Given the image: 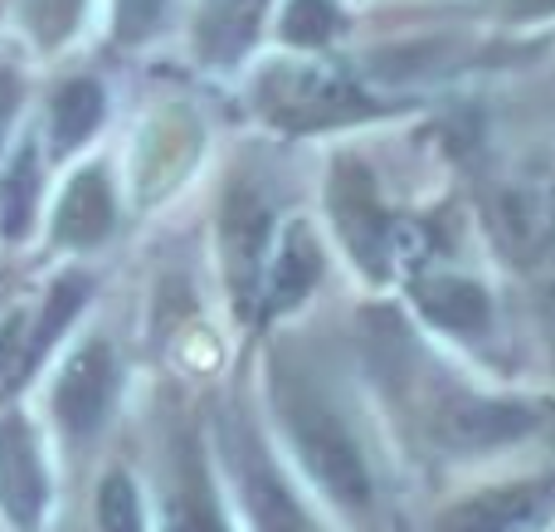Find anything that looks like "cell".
<instances>
[{
  "label": "cell",
  "mask_w": 555,
  "mask_h": 532,
  "mask_svg": "<svg viewBox=\"0 0 555 532\" xmlns=\"http://www.w3.org/2000/svg\"><path fill=\"white\" fill-rule=\"evenodd\" d=\"M531 426V416L527 410H517V406H463V410H453V440L459 445H498V440H507V435H521V430Z\"/></svg>",
  "instance_id": "e0dca14e"
},
{
  "label": "cell",
  "mask_w": 555,
  "mask_h": 532,
  "mask_svg": "<svg viewBox=\"0 0 555 532\" xmlns=\"http://www.w3.org/2000/svg\"><path fill=\"white\" fill-rule=\"evenodd\" d=\"M103 123V88L93 78H68L64 88L49 103V137H54V152H74L78 142L98 132Z\"/></svg>",
  "instance_id": "7c38bea8"
},
{
  "label": "cell",
  "mask_w": 555,
  "mask_h": 532,
  "mask_svg": "<svg viewBox=\"0 0 555 532\" xmlns=\"http://www.w3.org/2000/svg\"><path fill=\"white\" fill-rule=\"evenodd\" d=\"M171 532H230L220 514V498L210 489L205 465L185 449L181 455V479H176V498H171Z\"/></svg>",
  "instance_id": "4fadbf2b"
},
{
  "label": "cell",
  "mask_w": 555,
  "mask_h": 532,
  "mask_svg": "<svg viewBox=\"0 0 555 532\" xmlns=\"http://www.w3.org/2000/svg\"><path fill=\"white\" fill-rule=\"evenodd\" d=\"M259 235H263V211L249 195H240V205H230V230H224V240H230L234 289H240L244 299L254 293V279H259Z\"/></svg>",
  "instance_id": "2e32d148"
},
{
  "label": "cell",
  "mask_w": 555,
  "mask_h": 532,
  "mask_svg": "<svg viewBox=\"0 0 555 532\" xmlns=\"http://www.w3.org/2000/svg\"><path fill=\"white\" fill-rule=\"evenodd\" d=\"M117 391V362L107 342H88L83 352H74V362L64 367L54 387V416L64 420L68 435H93L103 426L107 406Z\"/></svg>",
  "instance_id": "8992f818"
},
{
  "label": "cell",
  "mask_w": 555,
  "mask_h": 532,
  "mask_svg": "<svg viewBox=\"0 0 555 532\" xmlns=\"http://www.w3.org/2000/svg\"><path fill=\"white\" fill-rule=\"evenodd\" d=\"M341 29V10L332 0H287L283 10V39L287 45H326V39Z\"/></svg>",
  "instance_id": "ac0fdd59"
},
{
  "label": "cell",
  "mask_w": 555,
  "mask_h": 532,
  "mask_svg": "<svg viewBox=\"0 0 555 532\" xmlns=\"http://www.w3.org/2000/svg\"><path fill=\"white\" fill-rule=\"evenodd\" d=\"M117 220V205H113V186H107L103 166H88L68 181L64 201H59V215H54V235L74 250H88L98 244Z\"/></svg>",
  "instance_id": "ba28073f"
},
{
  "label": "cell",
  "mask_w": 555,
  "mask_h": 532,
  "mask_svg": "<svg viewBox=\"0 0 555 532\" xmlns=\"http://www.w3.org/2000/svg\"><path fill=\"white\" fill-rule=\"evenodd\" d=\"M555 504V484H507L459 504L439 532H527Z\"/></svg>",
  "instance_id": "52a82bcc"
},
{
  "label": "cell",
  "mask_w": 555,
  "mask_h": 532,
  "mask_svg": "<svg viewBox=\"0 0 555 532\" xmlns=\"http://www.w3.org/2000/svg\"><path fill=\"white\" fill-rule=\"evenodd\" d=\"M83 299H88V279H78V274H68V279H59V283H54V293H49L44 313H39V328L29 332V342H25V357H20V371H15L20 381H25L29 371H35V362L44 357L49 347H54L59 328H64V322L74 318L78 308H83Z\"/></svg>",
  "instance_id": "9a60e30c"
},
{
  "label": "cell",
  "mask_w": 555,
  "mask_h": 532,
  "mask_svg": "<svg viewBox=\"0 0 555 532\" xmlns=\"http://www.w3.org/2000/svg\"><path fill=\"white\" fill-rule=\"evenodd\" d=\"M20 15H25V29H29L35 45L54 49L78 29L83 0H20Z\"/></svg>",
  "instance_id": "d6986e66"
},
{
  "label": "cell",
  "mask_w": 555,
  "mask_h": 532,
  "mask_svg": "<svg viewBox=\"0 0 555 532\" xmlns=\"http://www.w3.org/2000/svg\"><path fill=\"white\" fill-rule=\"evenodd\" d=\"M317 279H322V250H317L312 230L302 220H293L273 244L269 274H263V303L269 308H293L312 293Z\"/></svg>",
  "instance_id": "9c48e42d"
},
{
  "label": "cell",
  "mask_w": 555,
  "mask_h": 532,
  "mask_svg": "<svg viewBox=\"0 0 555 532\" xmlns=\"http://www.w3.org/2000/svg\"><path fill=\"white\" fill-rule=\"evenodd\" d=\"M507 15H517V20H537V15H555V0H507Z\"/></svg>",
  "instance_id": "603a6c76"
},
{
  "label": "cell",
  "mask_w": 555,
  "mask_h": 532,
  "mask_svg": "<svg viewBox=\"0 0 555 532\" xmlns=\"http://www.w3.org/2000/svg\"><path fill=\"white\" fill-rule=\"evenodd\" d=\"M273 396L278 416L287 426V440L302 455L307 474L346 508L371 504V474H365V455L356 445V435L346 430V420L336 416V406L297 371H273Z\"/></svg>",
  "instance_id": "6da1fadb"
},
{
  "label": "cell",
  "mask_w": 555,
  "mask_h": 532,
  "mask_svg": "<svg viewBox=\"0 0 555 532\" xmlns=\"http://www.w3.org/2000/svg\"><path fill=\"white\" fill-rule=\"evenodd\" d=\"M414 308L443 332H482L492 318V303L482 283L459 279V274H429L414 283Z\"/></svg>",
  "instance_id": "30bf717a"
},
{
  "label": "cell",
  "mask_w": 555,
  "mask_h": 532,
  "mask_svg": "<svg viewBox=\"0 0 555 532\" xmlns=\"http://www.w3.org/2000/svg\"><path fill=\"white\" fill-rule=\"evenodd\" d=\"M15 103H20V78L10 68H0V142H5V127L15 117Z\"/></svg>",
  "instance_id": "7402d4cb"
},
{
  "label": "cell",
  "mask_w": 555,
  "mask_h": 532,
  "mask_svg": "<svg viewBox=\"0 0 555 532\" xmlns=\"http://www.w3.org/2000/svg\"><path fill=\"white\" fill-rule=\"evenodd\" d=\"M259 107L273 117L278 127H332V123H351L365 113L361 93L351 84L317 64H283L269 68L259 78Z\"/></svg>",
  "instance_id": "3957f363"
},
{
  "label": "cell",
  "mask_w": 555,
  "mask_h": 532,
  "mask_svg": "<svg viewBox=\"0 0 555 532\" xmlns=\"http://www.w3.org/2000/svg\"><path fill=\"white\" fill-rule=\"evenodd\" d=\"M230 465L240 474L244 504H249V518L259 532H317L307 508L293 498V489L283 484V474L273 469V459L263 455L259 435L249 426L230 430Z\"/></svg>",
  "instance_id": "277c9868"
},
{
  "label": "cell",
  "mask_w": 555,
  "mask_h": 532,
  "mask_svg": "<svg viewBox=\"0 0 555 532\" xmlns=\"http://www.w3.org/2000/svg\"><path fill=\"white\" fill-rule=\"evenodd\" d=\"M162 10H166V0H117L113 5V35L127 39V45H137V39H146L156 29Z\"/></svg>",
  "instance_id": "44dd1931"
},
{
  "label": "cell",
  "mask_w": 555,
  "mask_h": 532,
  "mask_svg": "<svg viewBox=\"0 0 555 532\" xmlns=\"http://www.w3.org/2000/svg\"><path fill=\"white\" fill-rule=\"evenodd\" d=\"M326 211L336 220V235L351 250V259L365 274L385 279V274H410L429 254V235L420 225H404L385 215L375 181L361 162H336L332 186H326Z\"/></svg>",
  "instance_id": "7a4b0ae2"
},
{
  "label": "cell",
  "mask_w": 555,
  "mask_h": 532,
  "mask_svg": "<svg viewBox=\"0 0 555 532\" xmlns=\"http://www.w3.org/2000/svg\"><path fill=\"white\" fill-rule=\"evenodd\" d=\"M142 498L127 474H107L98 489V532H142Z\"/></svg>",
  "instance_id": "ffe728a7"
},
{
  "label": "cell",
  "mask_w": 555,
  "mask_h": 532,
  "mask_svg": "<svg viewBox=\"0 0 555 532\" xmlns=\"http://www.w3.org/2000/svg\"><path fill=\"white\" fill-rule=\"evenodd\" d=\"M49 508V469L39 459V440L29 420L0 416V514L20 532H35Z\"/></svg>",
  "instance_id": "5b68a950"
},
{
  "label": "cell",
  "mask_w": 555,
  "mask_h": 532,
  "mask_svg": "<svg viewBox=\"0 0 555 532\" xmlns=\"http://www.w3.org/2000/svg\"><path fill=\"white\" fill-rule=\"evenodd\" d=\"M263 10H269V0H205L201 29H195V45H201L210 59H220V64H224V59H234L254 39Z\"/></svg>",
  "instance_id": "8fae6325"
},
{
  "label": "cell",
  "mask_w": 555,
  "mask_h": 532,
  "mask_svg": "<svg viewBox=\"0 0 555 532\" xmlns=\"http://www.w3.org/2000/svg\"><path fill=\"white\" fill-rule=\"evenodd\" d=\"M35 195H39V147L25 142L15 152V162L5 166V176H0V230H5L10 240H20V235L29 230V220H35Z\"/></svg>",
  "instance_id": "5bb4252c"
}]
</instances>
